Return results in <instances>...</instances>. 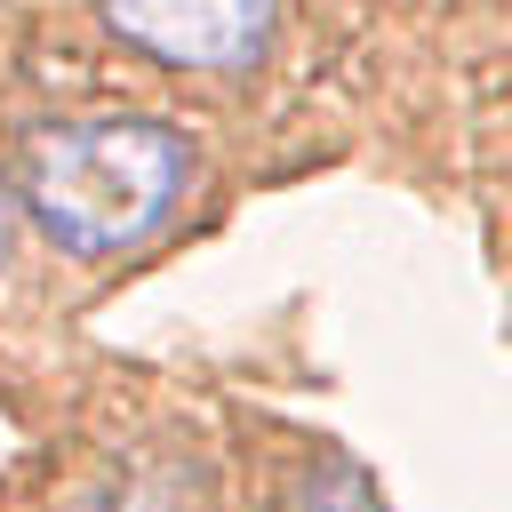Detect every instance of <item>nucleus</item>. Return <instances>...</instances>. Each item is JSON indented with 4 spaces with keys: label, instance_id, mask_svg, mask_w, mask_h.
Instances as JSON below:
<instances>
[{
    "label": "nucleus",
    "instance_id": "f257e3e1",
    "mask_svg": "<svg viewBox=\"0 0 512 512\" xmlns=\"http://www.w3.org/2000/svg\"><path fill=\"white\" fill-rule=\"evenodd\" d=\"M184 176H192V144L168 120H64L32 144L24 200L56 248L120 256L168 224Z\"/></svg>",
    "mask_w": 512,
    "mask_h": 512
},
{
    "label": "nucleus",
    "instance_id": "f03ea898",
    "mask_svg": "<svg viewBox=\"0 0 512 512\" xmlns=\"http://www.w3.org/2000/svg\"><path fill=\"white\" fill-rule=\"evenodd\" d=\"M280 0H104V24L184 72H248L272 40Z\"/></svg>",
    "mask_w": 512,
    "mask_h": 512
},
{
    "label": "nucleus",
    "instance_id": "7ed1b4c3",
    "mask_svg": "<svg viewBox=\"0 0 512 512\" xmlns=\"http://www.w3.org/2000/svg\"><path fill=\"white\" fill-rule=\"evenodd\" d=\"M112 512H200V504H184V480L176 472H152V480H128L112 496Z\"/></svg>",
    "mask_w": 512,
    "mask_h": 512
},
{
    "label": "nucleus",
    "instance_id": "20e7f679",
    "mask_svg": "<svg viewBox=\"0 0 512 512\" xmlns=\"http://www.w3.org/2000/svg\"><path fill=\"white\" fill-rule=\"evenodd\" d=\"M0 248H8V208H0Z\"/></svg>",
    "mask_w": 512,
    "mask_h": 512
}]
</instances>
